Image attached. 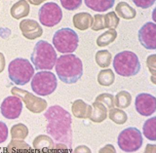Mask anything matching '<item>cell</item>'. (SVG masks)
Wrapping results in <instances>:
<instances>
[{"instance_id":"12","label":"cell","mask_w":156,"mask_h":153,"mask_svg":"<svg viewBox=\"0 0 156 153\" xmlns=\"http://www.w3.org/2000/svg\"><path fill=\"white\" fill-rule=\"evenodd\" d=\"M135 107L136 112L141 116H151L156 110V98L150 94L140 93L136 97Z\"/></svg>"},{"instance_id":"16","label":"cell","mask_w":156,"mask_h":153,"mask_svg":"<svg viewBox=\"0 0 156 153\" xmlns=\"http://www.w3.org/2000/svg\"><path fill=\"white\" fill-rule=\"evenodd\" d=\"M107 108L100 101H96L92 105V110L89 119L94 123H101L107 118Z\"/></svg>"},{"instance_id":"27","label":"cell","mask_w":156,"mask_h":153,"mask_svg":"<svg viewBox=\"0 0 156 153\" xmlns=\"http://www.w3.org/2000/svg\"><path fill=\"white\" fill-rule=\"evenodd\" d=\"M111 54L109 51L107 50H101L98 51L96 54L95 60L97 65L101 68H106L108 67L109 65L111 63Z\"/></svg>"},{"instance_id":"4","label":"cell","mask_w":156,"mask_h":153,"mask_svg":"<svg viewBox=\"0 0 156 153\" xmlns=\"http://www.w3.org/2000/svg\"><path fill=\"white\" fill-rule=\"evenodd\" d=\"M113 68L116 73L123 77L135 76L140 71V62L138 56L131 51H122L113 59Z\"/></svg>"},{"instance_id":"19","label":"cell","mask_w":156,"mask_h":153,"mask_svg":"<svg viewBox=\"0 0 156 153\" xmlns=\"http://www.w3.org/2000/svg\"><path fill=\"white\" fill-rule=\"evenodd\" d=\"M29 10H30V7H29V4L27 0H20L16 4L13 5L10 13L14 19L19 20L27 17L29 14Z\"/></svg>"},{"instance_id":"33","label":"cell","mask_w":156,"mask_h":153,"mask_svg":"<svg viewBox=\"0 0 156 153\" xmlns=\"http://www.w3.org/2000/svg\"><path fill=\"white\" fill-rule=\"evenodd\" d=\"M155 1L156 0H133L136 6L141 9H148L155 3Z\"/></svg>"},{"instance_id":"26","label":"cell","mask_w":156,"mask_h":153,"mask_svg":"<svg viewBox=\"0 0 156 153\" xmlns=\"http://www.w3.org/2000/svg\"><path fill=\"white\" fill-rule=\"evenodd\" d=\"M131 102L132 96L127 91H120L119 93H117V95L114 98V105H116V107L118 108H121V109L129 107Z\"/></svg>"},{"instance_id":"25","label":"cell","mask_w":156,"mask_h":153,"mask_svg":"<svg viewBox=\"0 0 156 153\" xmlns=\"http://www.w3.org/2000/svg\"><path fill=\"white\" fill-rule=\"evenodd\" d=\"M117 38V32L115 29L109 28L108 30H106L102 34L98 37L97 39V45L99 47H106L107 45H109L112 42L115 41V39Z\"/></svg>"},{"instance_id":"6","label":"cell","mask_w":156,"mask_h":153,"mask_svg":"<svg viewBox=\"0 0 156 153\" xmlns=\"http://www.w3.org/2000/svg\"><path fill=\"white\" fill-rule=\"evenodd\" d=\"M79 43L78 34L69 27L61 28L53 36V45L58 52L70 54L74 52Z\"/></svg>"},{"instance_id":"7","label":"cell","mask_w":156,"mask_h":153,"mask_svg":"<svg viewBox=\"0 0 156 153\" xmlns=\"http://www.w3.org/2000/svg\"><path fill=\"white\" fill-rule=\"evenodd\" d=\"M58 79L51 71H38L31 78V89L38 96L45 97L55 92Z\"/></svg>"},{"instance_id":"10","label":"cell","mask_w":156,"mask_h":153,"mask_svg":"<svg viewBox=\"0 0 156 153\" xmlns=\"http://www.w3.org/2000/svg\"><path fill=\"white\" fill-rule=\"evenodd\" d=\"M12 95L19 97L24 102L26 107L32 113H41L47 108V101L39 96L32 95L31 93L24 91L18 87H14L11 90Z\"/></svg>"},{"instance_id":"20","label":"cell","mask_w":156,"mask_h":153,"mask_svg":"<svg viewBox=\"0 0 156 153\" xmlns=\"http://www.w3.org/2000/svg\"><path fill=\"white\" fill-rule=\"evenodd\" d=\"M115 11L117 13V16L119 18H123L125 20H133L136 16V10L127 2H123V1L117 4Z\"/></svg>"},{"instance_id":"21","label":"cell","mask_w":156,"mask_h":153,"mask_svg":"<svg viewBox=\"0 0 156 153\" xmlns=\"http://www.w3.org/2000/svg\"><path fill=\"white\" fill-rule=\"evenodd\" d=\"M33 147L36 150H52L55 148V144L50 137L40 135L33 141Z\"/></svg>"},{"instance_id":"14","label":"cell","mask_w":156,"mask_h":153,"mask_svg":"<svg viewBox=\"0 0 156 153\" xmlns=\"http://www.w3.org/2000/svg\"><path fill=\"white\" fill-rule=\"evenodd\" d=\"M20 29L23 35L28 40H34L39 38L43 34V29L41 26L34 20L24 19L20 23Z\"/></svg>"},{"instance_id":"5","label":"cell","mask_w":156,"mask_h":153,"mask_svg":"<svg viewBox=\"0 0 156 153\" xmlns=\"http://www.w3.org/2000/svg\"><path fill=\"white\" fill-rule=\"evenodd\" d=\"M34 67L28 60L17 58L8 66V74L11 81L19 86H23L31 80L34 75Z\"/></svg>"},{"instance_id":"1","label":"cell","mask_w":156,"mask_h":153,"mask_svg":"<svg viewBox=\"0 0 156 153\" xmlns=\"http://www.w3.org/2000/svg\"><path fill=\"white\" fill-rule=\"evenodd\" d=\"M44 117L47 120V133L53 140L72 149V119L70 113L60 105H53L44 113Z\"/></svg>"},{"instance_id":"13","label":"cell","mask_w":156,"mask_h":153,"mask_svg":"<svg viewBox=\"0 0 156 153\" xmlns=\"http://www.w3.org/2000/svg\"><path fill=\"white\" fill-rule=\"evenodd\" d=\"M140 43L147 50L156 49V24L152 22L144 23L138 32Z\"/></svg>"},{"instance_id":"37","label":"cell","mask_w":156,"mask_h":153,"mask_svg":"<svg viewBox=\"0 0 156 153\" xmlns=\"http://www.w3.org/2000/svg\"><path fill=\"white\" fill-rule=\"evenodd\" d=\"M88 152V153H90L91 150L89 149V147H87V146H84V145H81V146H78L77 148L74 150V152Z\"/></svg>"},{"instance_id":"9","label":"cell","mask_w":156,"mask_h":153,"mask_svg":"<svg viewBox=\"0 0 156 153\" xmlns=\"http://www.w3.org/2000/svg\"><path fill=\"white\" fill-rule=\"evenodd\" d=\"M39 22L47 27H53L58 24L62 19V11L57 3L47 2L39 9Z\"/></svg>"},{"instance_id":"2","label":"cell","mask_w":156,"mask_h":153,"mask_svg":"<svg viewBox=\"0 0 156 153\" xmlns=\"http://www.w3.org/2000/svg\"><path fill=\"white\" fill-rule=\"evenodd\" d=\"M55 68L58 79L66 84H74L83 75L82 61L72 53L58 57Z\"/></svg>"},{"instance_id":"29","label":"cell","mask_w":156,"mask_h":153,"mask_svg":"<svg viewBox=\"0 0 156 153\" xmlns=\"http://www.w3.org/2000/svg\"><path fill=\"white\" fill-rule=\"evenodd\" d=\"M119 17L117 16L115 12H109L104 15V24L105 28H113L115 29L118 27Z\"/></svg>"},{"instance_id":"30","label":"cell","mask_w":156,"mask_h":153,"mask_svg":"<svg viewBox=\"0 0 156 153\" xmlns=\"http://www.w3.org/2000/svg\"><path fill=\"white\" fill-rule=\"evenodd\" d=\"M96 101H100L101 103H104L107 109H110V108L114 107V97L113 95L108 93H104L99 95L96 98Z\"/></svg>"},{"instance_id":"28","label":"cell","mask_w":156,"mask_h":153,"mask_svg":"<svg viewBox=\"0 0 156 153\" xmlns=\"http://www.w3.org/2000/svg\"><path fill=\"white\" fill-rule=\"evenodd\" d=\"M10 134H11L12 139L24 140L28 135V129L26 125L23 124V123H19V124L14 125L11 128Z\"/></svg>"},{"instance_id":"3","label":"cell","mask_w":156,"mask_h":153,"mask_svg":"<svg viewBox=\"0 0 156 153\" xmlns=\"http://www.w3.org/2000/svg\"><path fill=\"white\" fill-rule=\"evenodd\" d=\"M58 55L50 43L39 40L33 48L30 60L36 70H51L55 66Z\"/></svg>"},{"instance_id":"36","label":"cell","mask_w":156,"mask_h":153,"mask_svg":"<svg viewBox=\"0 0 156 153\" xmlns=\"http://www.w3.org/2000/svg\"><path fill=\"white\" fill-rule=\"evenodd\" d=\"M5 68V57L2 53H0V73H1Z\"/></svg>"},{"instance_id":"34","label":"cell","mask_w":156,"mask_h":153,"mask_svg":"<svg viewBox=\"0 0 156 153\" xmlns=\"http://www.w3.org/2000/svg\"><path fill=\"white\" fill-rule=\"evenodd\" d=\"M8 127L4 122L0 121V144H3L4 141H6L8 139Z\"/></svg>"},{"instance_id":"15","label":"cell","mask_w":156,"mask_h":153,"mask_svg":"<svg viewBox=\"0 0 156 153\" xmlns=\"http://www.w3.org/2000/svg\"><path fill=\"white\" fill-rule=\"evenodd\" d=\"M92 110V105H87L83 100H76L72 102L71 105V111L72 114L76 118L80 119H86L89 118Z\"/></svg>"},{"instance_id":"32","label":"cell","mask_w":156,"mask_h":153,"mask_svg":"<svg viewBox=\"0 0 156 153\" xmlns=\"http://www.w3.org/2000/svg\"><path fill=\"white\" fill-rule=\"evenodd\" d=\"M63 9L68 11H73L79 8L82 5V0H60Z\"/></svg>"},{"instance_id":"35","label":"cell","mask_w":156,"mask_h":153,"mask_svg":"<svg viewBox=\"0 0 156 153\" xmlns=\"http://www.w3.org/2000/svg\"><path fill=\"white\" fill-rule=\"evenodd\" d=\"M155 56L156 55H150V57L147 59V66L149 68L150 72L154 75L155 73Z\"/></svg>"},{"instance_id":"38","label":"cell","mask_w":156,"mask_h":153,"mask_svg":"<svg viewBox=\"0 0 156 153\" xmlns=\"http://www.w3.org/2000/svg\"><path fill=\"white\" fill-rule=\"evenodd\" d=\"M27 1H28L29 3H31L32 5H39V4H41L43 3L44 1H47V0H27Z\"/></svg>"},{"instance_id":"11","label":"cell","mask_w":156,"mask_h":153,"mask_svg":"<svg viewBox=\"0 0 156 153\" xmlns=\"http://www.w3.org/2000/svg\"><path fill=\"white\" fill-rule=\"evenodd\" d=\"M23 110V101L17 96H10L5 98L1 105L0 111L6 119H17L20 117Z\"/></svg>"},{"instance_id":"22","label":"cell","mask_w":156,"mask_h":153,"mask_svg":"<svg viewBox=\"0 0 156 153\" xmlns=\"http://www.w3.org/2000/svg\"><path fill=\"white\" fill-rule=\"evenodd\" d=\"M107 117L117 125H123L127 122V120H128V115H127V113L118 107H112L110 109H108Z\"/></svg>"},{"instance_id":"23","label":"cell","mask_w":156,"mask_h":153,"mask_svg":"<svg viewBox=\"0 0 156 153\" xmlns=\"http://www.w3.org/2000/svg\"><path fill=\"white\" fill-rule=\"evenodd\" d=\"M156 117H151L147 119L143 126L144 136L151 141H156Z\"/></svg>"},{"instance_id":"17","label":"cell","mask_w":156,"mask_h":153,"mask_svg":"<svg viewBox=\"0 0 156 153\" xmlns=\"http://www.w3.org/2000/svg\"><path fill=\"white\" fill-rule=\"evenodd\" d=\"M73 26L79 30H86V29L90 28L93 23V17L89 13L81 12L75 14L72 19Z\"/></svg>"},{"instance_id":"18","label":"cell","mask_w":156,"mask_h":153,"mask_svg":"<svg viewBox=\"0 0 156 153\" xmlns=\"http://www.w3.org/2000/svg\"><path fill=\"white\" fill-rule=\"evenodd\" d=\"M86 6L96 12H105L113 7L115 0H84Z\"/></svg>"},{"instance_id":"24","label":"cell","mask_w":156,"mask_h":153,"mask_svg":"<svg viewBox=\"0 0 156 153\" xmlns=\"http://www.w3.org/2000/svg\"><path fill=\"white\" fill-rule=\"evenodd\" d=\"M115 81V75L114 72L110 68H105L104 70H101L98 74V83L101 86L104 87H109Z\"/></svg>"},{"instance_id":"31","label":"cell","mask_w":156,"mask_h":153,"mask_svg":"<svg viewBox=\"0 0 156 153\" xmlns=\"http://www.w3.org/2000/svg\"><path fill=\"white\" fill-rule=\"evenodd\" d=\"M8 151H13V150H28L30 149V146L27 144L23 141V140H16L12 139L8 145Z\"/></svg>"},{"instance_id":"8","label":"cell","mask_w":156,"mask_h":153,"mask_svg":"<svg viewBox=\"0 0 156 153\" xmlns=\"http://www.w3.org/2000/svg\"><path fill=\"white\" fill-rule=\"evenodd\" d=\"M143 135L139 129L130 127L122 131L117 139L119 148L124 152H136L143 145Z\"/></svg>"}]
</instances>
